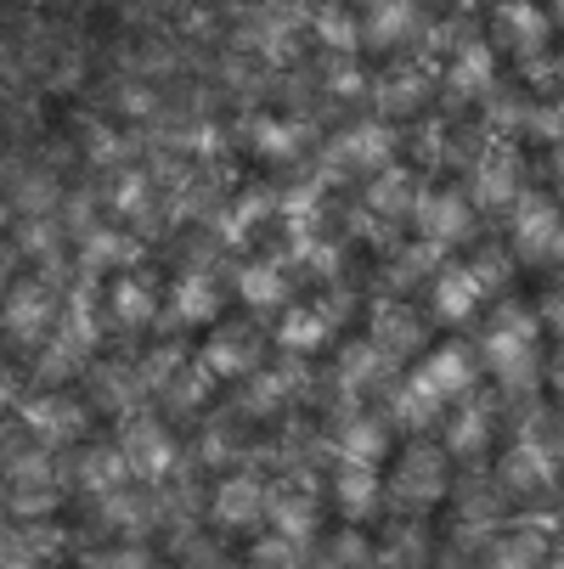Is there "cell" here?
Masks as SVG:
<instances>
[{"instance_id": "obj_22", "label": "cell", "mask_w": 564, "mask_h": 569, "mask_svg": "<svg viewBox=\"0 0 564 569\" xmlns=\"http://www.w3.org/2000/svg\"><path fill=\"white\" fill-rule=\"evenodd\" d=\"M497 91V57L492 46H457L452 51V68H446V102H479V97H492Z\"/></svg>"}, {"instance_id": "obj_24", "label": "cell", "mask_w": 564, "mask_h": 569, "mask_svg": "<svg viewBox=\"0 0 564 569\" xmlns=\"http://www.w3.org/2000/svg\"><path fill=\"white\" fill-rule=\"evenodd\" d=\"M73 266L79 277H108V271H130L136 266V242L113 226H91V231H79L73 242Z\"/></svg>"}, {"instance_id": "obj_14", "label": "cell", "mask_w": 564, "mask_h": 569, "mask_svg": "<svg viewBox=\"0 0 564 569\" xmlns=\"http://www.w3.org/2000/svg\"><path fill=\"white\" fill-rule=\"evenodd\" d=\"M23 429L40 446H68V440H79V429H86V406L68 400L62 389H46V395L23 400Z\"/></svg>"}, {"instance_id": "obj_47", "label": "cell", "mask_w": 564, "mask_h": 569, "mask_svg": "<svg viewBox=\"0 0 564 569\" xmlns=\"http://www.w3.org/2000/svg\"><path fill=\"white\" fill-rule=\"evenodd\" d=\"M152 108H158V102H152L147 86H125V91H119V113H125V119H147Z\"/></svg>"}, {"instance_id": "obj_21", "label": "cell", "mask_w": 564, "mask_h": 569, "mask_svg": "<svg viewBox=\"0 0 564 569\" xmlns=\"http://www.w3.org/2000/svg\"><path fill=\"white\" fill-rule=\"evenodd\" d=\"M367 339L400 367L407 356L424 350V321H418V310H413L407 299H384V305L373 310V333H367Z\"/></svg>"}, {"instance_id": "obj_9", "label": "cell", "mask_w": 564, "mask_h": 569, "mask_svg": "<svg viewBox=\"0 0 564 569\" xmlns=\"http://www.w3.org/2000/svg\"><path fill=\"white\" fill-rule=\"evenodd\" d=\"M266 502H271L266 479L249 473V468H231V473L215 479L204 513H209L215 530H255V525H266Z\"/></svg>"}, {"instance_id": "obj_7", "label": "cell", "mask_w": 564, "mask_h": 569, "mask_svg": "<svg viewBox=\"0 0 564 569\" xmlns=\"http://www.w3.org/2000/svg\"><path fill=\"white\" fill-rule=\"evenodd\" d=\"M220 305H226V293H220V282L204 271V266H187L176 282H170V293H165V305H158V328L165 333H192V328H215L220 321Z\"/></svg>"}, {"instance_id": "obj_33", "label": "cell", "mask_w": 564, "mask_h": 569, "mask_svg": "<svg viewBox=\"0 0 564 569\" xmlns=\"http://www.w3.org/2000/svg\"><path fill=\"white\" fill-rule=\"evenodd\" d=\"M158 400H165L170 406V412H181V418H192V412H204V406H209V395H215V378L204 372V361H181L165 383H158L152 389Z\"/></svg>"}, {"instance_id": "obj_52", "label": "cell", "mask_w": 564, "mask_h": 569, "mask_svg": "<svg viewBox=\"0 0 564 569\" xmlns=\"http://www.w3.org/2000/svg\"><path fill=\"white\" fill-rule=\"evenodd\" d=\"M553 23L564 29V0H553Z\"/></svg>"}, {"instance_id": "obj_17", "label": "cell", "mask_w": 564, "mask_h": 569, "mask_svg": "<svg viewBox=\"0 0 564 569\" xmlns=\"http://www.w3.org/2000/svg\"><path fill=\"white\" fill-rule=\"evenodd\" d=\"M395 378V361L367 339V345H345L339 350V367H334V389L345 395V406H362V395L384 389Z\"/></svg>"}, {"instance_id": "obj_37", "label": "cell", "mask_w": 564, "mask_h": 569, "mask_svg": "<svg viewBox=\"0 0 564 569\" xmlns=\"http://www.w3.org/2000/svg\"><path fill=\"white\" fill-rule=\"evenodd\" d=\"M18 254L34 260L40 271L62 260V220L57 214H40V220H23L18 226Z\"/></svg>"}, {"instance_id": "obj_16", "label": "cell", "mask_w": 564, "mask_h": 569, "mask_svg": "<svg viewBox=\"0 0 564 569\" xmlns=\"http://www.w3.org/2000/svg\"><path fill=\"white\" fill-rule=\"evenodd\" d=\"M334 508L345 525H373L384 508V473L367 462H339L334 468Z\"/></svg>"}, {"instance_id": "obj_19", "label": "cell", "mask_w": 564, "mask_h": 569, "mask_svg": "<svg viewBox=\"0 0 564 569\" xmlns=\"http://www.w3.org/2000/svg\"><path fill=\"white\" fill-rule=\"evenodd\" d=\"M384 451H389V423L373 418V412H362V406H345L339 423H334V457H339V462H367V468H378Z\"/></svg>"}, {"instance_id": "obj_11", "label": "cell", "mask_w": 564, "mask_h": 569, "mask_svg": "<svg viewBox=\"0 0 564 569\" xmlns=\"http://www.w3.org/2000/svg\"><path fill=\"white\" fill-rule=\"evenodd\" d=\"M384 164H395V130H389L384 119L350 124V130H339L334 147H328V170H334V176H373V170H384Z\"/></svg>"}, {"instance_id": "obj_6", "label": "cell", "mask_w": 564, "mask_h": 569, "mask_svg": "<svg viewBox=\"0 0 564 569\" xmlns=\"http://www.w3.org/2000/svg\"><path fill=\"white\" fill-rule=\"evenodd\" d=\"M418 226L424 242H435V249H463V242H474V198L457 192V187H418V203L407 214Z\"/></svg>"}, {"instance_id": "obj_49", "label": "cell", "mask_w": 564, "mask_h": 569, "mask_svg": "<svg viewBox=\"0 0 564 569\" xmlns=\"http://www.w3.org/2000/svg\"><path fill=\"white\" fill-rule=\"evenodd\" d=\"M547 383H553V395L564 400V350L553 356V367H547Z\"/></svg>"}, {"instance_id": "obj_23", "label": "cell", "mask_w": 564, "mask_h": 569, "mask_svg": "<svg viewBox=\"0 0 564 569\" xmlns=\"http://www.w3.org/2000/svg\"><path fill=\"white\" fill-rule=\"evenodd\" d=\"M328 333H334V316H328V305H283L277 310V350L283 356H316L321 345H328Z\"/></svg>"}, {"instance_id": "obj_39", "label": "cell", "mask_w": 564, "mask_h": 569, "mask_svg": "<svg viewBox=\"0 0 564 569\" xmlns=\"http://www.w3.org/2000/svg\"><path fill=\"white\" fill-rule=\"evenodd\" d=\"M249 147L260 158H271V164H288V158H299V124H288V119H255L249 124Z\"/></svg>"}, {"instance_id": "obj_44", "label": "cell", "mask_w": 564, "mask_h": 569, "mask_svg": "<svg viewBox=\"0 0 564 569\" xmlns=\"http://www.w3.org/2000/svg\"><path fill=\"white\" fill-rule=\"evenodd\" d=\"M86 569H170V563H158L141 541H119V547H108V552H91Z\"/></svg>"}, {"instance_id": "obj_40", "label": "cell", "mask_w": 564, "mask_h": 569, "mask_svg": "<svg viewBox=\"0 0 564 569\" xmlns=\"http://www.w3.org/2000/svg\"><path fill=\"white\" fill-rule=\"evenodd\" d=\"M373 97H378V108H384V113H413V108L424 102V73L395 68L389 79H378V86H373Z\"/></svg>"}, {"instance_id": "obj_8", "label": "cell", "mask_w": 564, "mask_h": 569, "mask_svg": "<svg viewBox=\"0 0 564 569\" xmlns=\"http://www.w3.org/2000/svg\"><path fill=\"white\" fill-rule=\"evenodd\" d=\"M119 451L130 462V479H141V485H165L181 468V446H176V435L158 418H125Z\"/></svg>"}, {"instance_id": "obj_46", "label": "cell", "mask_w": 564, "mask_h": 569, "mask_svg": "<svg viewBox=\"0 0 564 569\" xmlns=\"http://www.w3.org/2000/svg\"><path fill=\"white\" fill-rule=\"evenodd\" d=\"M536 321H542V333H553V339H558V350H564V282L542 293V305H536Z\"/></svg>"}, {"instance_id": "obj_45", "label": "cell", "mask_w": 564, "mask_h": 569, "mask_svg": "<svg viewBox=\"0 0 564 569\" xmlns=\"http://www.w3.org/2000/svg\"><path fill=\"white\" fill-rule=\"evenodd\" d=\"M198 462H209V468H231V462H237V435H231L226 423H209L204 440H198Z\"/></svg>"}, {"instance_id": "obj_13", "label": "cell", "mask_w": 564, "mask_h": 569, "mask_svg": "<svg viewBox=\"0 0 564 569\" xmlns=\"http://www.w3.org/2000/svg\"><path fill=\"white\" fill-rule=\"evenodd\" d=\"M413 378H418L441 406H452L457 395H468V389H474L479 361H474V350H468V345H435V350H418Z\"/></svg>"}, {"instance_id": "obj_27", "label": "cell", "mask_w": 564, "mask_h": 569, "mask_svg": "<svg viewBox=\"0 0 564 569\" xmlns=\"http://www.w3.org/2000/svg\"><path fill=\"white\" fill-rule=\"evenodd\" d=\"M547 541L536 530H492L474 547V569H542Z\"/></svg>"}, {"instance_id": "obj_30", "label": "cell", "mask_w": 564, "mask_h": 569, "mask_svg": "<svg viewBox=\"0 0 564 569\" xmlns=\"http://www.w3.org/2000/svg\"><path fill=\"white\" fill-rule=\"evenodd\" d=\"M198 361H204V372H209L215 383H220V378H249V372L260 367V345H255V333H226V328H215Z\"/></svg>"}, {"instance_id": "obj_48", "label": "cell", "mask_w": 564, "mask_h": 569, "mask_svg": "<svg viewBox=\"0 0 564 569\" xmlns=\"http://www.w3.org/2000/svg\"><path fill=\"white\" fill-rule=\"evenodd\" d=\"M547 181H553V192H547V198H553V203L564 209V141H558V147L547 152Z\"/></svg>"}, {"instance_id": "obj_41", "label": "cell", "mask_w": 564, "mask_h": 569, "mask_svg": "<svg viewBox=\"0 0 564 569\" xmlns=\"http://www.w3.org/2000/svg\"><path fill=\"white\" fill-rule=\"evenodd\" d=\"M321 558H328L334 569H373V541L362 525H345L328 547H321Z\"/></svg>"}, {"instance_id": "obj_12", "label": "cell", "mask_w": 564, "mask_h": 569, "mask_svg": "<svg viewBox=\"0 0 564 569\" xmlns=\"http://www.w3.org/2000/svg\"><path fill=\"white\" fill-rule=\"evenodd\" d=\"M468 198H474V209L486 203V209H508L520 192H525V164H520V152H514V141H492L486 152L474 158V176H468Z\"/></svg>"}, {"instance_id": "obj_42", "label": "cell", "mask_w": 564, "mask_h": 569, "mask_svg": "<svg viewBox=\"0 0 564 569\" xmlns=\"http://www.w3.org/2000/svg\"><path fill=\"white\" fill-rule=\"evenodd\" d=\"M520 130H525L531 141L558 147V141H564V102H531V108H520Z\"/></svg>"}, {"instance_id": "obj_1", "label": "cell", "mask_w": 564, "mask_h": 569, "mask_svg": "<svg viewBox=\"0 0 564 569\" xmlns=\"http://www.w3.org/2000/svg\"><path fill=\"white\" fill-rule=\"evenodd\" d=\"M479 367L492 372V383L503 395H531L542 383V321L520 305H503L492 316L486 339H479Z\"/></svg>"}, {"instance_id": "obj_10", "label": "cell", "mask_w": 564, "mask_h": 569, "mask_svg": "<svg viewBox=\"0 0 564 569\" xmlns=\"http://www.w3.org/2000/svg\"><path fill=\"white\" fill-rule=\"evenodd\" d=\"M558 479H564L558 451H553L547 440H536V435L514 440V446L503 451V462H497V485H503V497H542V491H553Z\"/></svg>"}, {"instance_id": "obj_28", "label": "cell", "mask_w": 564, "mask_h": 569, "mask_svg": "<svg viewBox=\"0 0 564 569\" xmlns=\"http://www.w3.org/2000/svg\"><path fill=\"white\" fill-rule=\"evenodd\" d=\"M231 288H237V299H244L255 316L283 310V305H288V293H294V288H288V266H283V260H271V254H266V260H249L244 271H237V282H231Z\"/></svg>"}, {"instance_id": "obj_26", "label": "cell", "mask_w": 564, "mask_h": 569, "mask_svg": "<svg viewBox=\"0 0 564 569\" xmlns=\"http://www.w3.org/2000/svg\"><path fill=\"white\" fill-rule=\"evenodd\" d=\"M68 485L86 491V497H108V491H119V485H130V462H125L119 446H86L68 462Z\"/></svg>"}, {"instance_id": "obj_38", "label": "cell", "mask_w": 564, "mask_h": 569, "mask_svg": "<svg viewBox=\"0 0 564 569\" xmlns=\"http://www.w3.org/2000/svg\"><path fill=\"white\" fill-rule=\"evenodd\" d=\"M12 203H18V214H23V220H40V214H57L62 187H57V176H51V170H29V176H18Z\"/></svg>"}, {"instance_id": "obj_53", "label": "cell", "mask_w": 564, "mask_h": 569, "mask_svg": "<svg viewBox=\"0 0 564 569\" xmlns=\"http://www.w3.org/2000/svg\"><path fill=\"white\" fill-rule=\"evenodd\" d=\"M362 7H378V0H362Z\"/></svg>"}, {"instance_id": "obj_5", "label": "cell", "mask_w": 564, "mask_h": 569, "mask_svg": "<svg viewBox=\"0 0 564 569\" xmlns=\"http://www.w3.org/2000/svg\"><path fill=\"white\" fill-rule=\"evenodd\" d=\"M57 316H62V293L46 282V271L18 282L7 299H0V328H7V339H18V345H46L57 333Z\"/></svg>"}, {"instance_id": "obj_15", "label": "cell", "mask_w": 564, "mask_h": 569, "mask_svg": "<svg viewBox=\"0 0 564 569\" xmlns=\"http://www.w3.org/2000/svg\"><path fill=\"white\" fill-rule=\"evenodd\" d=\"M158 305H165V293L152 288V277L147 271H119L113 277V288H108V321H119L125 333H147V328H158Z\"/></svg>"}, {"instance_id": "obj_43", "label": "cell", "mask_w": 564, "mask_h": 569, "mask_svg": "<svg viewBox=\"0 0 564 569\" xmlns=\"http://www.w3.org/2000/svg\"><path fill=\"white\" fill-rule=\"evenodd\" d=\"M316 40L328 46L334 57H350V51L362 46V23H356L350 12H321V18H316Z\"/></svg>"}, {"instance_id": "obj_34", "label": "cell", "mask_w": 564, "mask_h": 569, "mask_svg": "<svg viewBox=\"0 0 564 569\" xmlns=\"http://www.w3.org/2000/svg\"><path fill=\"white\" fill-rule=\"evenodd\" d=\"M373 18L362 23V34L373 46H407V34L418 29V0H378V7H367Z\"/></svg>"}, {"instance_id": "obj_29", "label": "cell", "mask_w": 564, "mask_h": 569, "mask_svg": "<svg viewBox=\"0 0 564 569\" xmlns=\"http://www.w3.org/2000/svg\"><path fill=\"white\" fill-rule=\"evenodd\" d=\"M97 513H102V525H108L119 541H136V536H147V530L158 525V497H147V491H130V485H119V491L97 497Z\"/></svg>"}, {"instance_id": "obj_25", "label": "cell", "mask_w": 564, "mask_h": 569, "mask_svg": "<svg viewBox=\"0 0 564 569\" xmlns=\"http://www.w3.org/2000/svg\"><path fill=\"white\" fill-rule=\"evenodd\" d=\"M373 569H435V547L424 513H407L384 541H373Z\"/></svg>"}, {"instance_id": "obj_36", "label": "cell", "mask_w": 564, "mask_h": 569, "mask_svg": "<svg viewBox=\"0 0 564 569\" xmlns=\"http://www.w3.org/2000/svg\"><path fill=\"white\" fill-rule=\"evenodd\" d=\"M152 170H119L113 176V192H108V209L119 214V220H141V214H152Z\"/></svg>"}, {"instance_id": "obj_2", "label": "cell", "mask_w": 564, "mask_h": 569, "mask_svg": "<svg viewBox=\"0 0 564 569\" xmlns=\"http://www.w3.org/2000/svg\"><path fill=\"white\" fill-rule=\"evenodd\" d=\"M508 254L520 266H558L564 260V209L547 192H520L508 203Z\"/></svg>"}, {"instance_id": "obj_50", "label": "cell", "mask_w": 564, "mask_h": 569, "mask_svg": "<svg viewBox=\"0 0 564 569\" xmlns=\"http://www.w3.org/2000/svg\"><path fill=\"white\" fill-rule=\"evenodd\" d=\"M542 569H564V547H558V552H547V558H542Z\"/></svg>"}, {"instance_id": "obj_3", "label": "cell", "mask_w": 564, "mask_h": 569, "mask_svg": "<svg viewBox=\"0 0 564 569\" xmlns=\"http://www.w3.org/2000/svg\"><path fill=\"white\" fill-rule=\"evenodd\" d=\"M384 497H395V508H407V513H429L452 497V457L441 446H407L400 451V462L389 468L384 479Z\"/></svg>"}, {"instance_id": "obj_51", "label": "cell", "mask_w": 564, "mask_h": 569, "mask_svg": "<svg viewBox=\"0 0 564 569\" xmlns=\"http://www.w3.org/2000/svg\"><path fill=\"white\" fill-rule=\"evenodd\" d=\"M12 400V383H7V372H0V406H7Z\"/></svg>"}, {"instance_id": "obj_4", "label": "cell", "mask_w": 564, "mask_h": 569, "mask_svg": "<svg viewBox=\"0 0 564 569\" xmlns=\"http://www.w3.org/2000/svg\"><path fill=\"white\" fill-rule=\"evenodd\" d=\"M441 435H446L441 451H446L452 462L479 468V462L492 457V446H497V400L479 395V389L457 395V400L446 406V418H441Z\"/></svg>"}, {"instance_id": "obj_35", "label": "cell", "mask_w": 564, "mask_h": 569, "mask_svg": "<svg viewBox=\"0 0 564 569\" xmlns=\"http://www.w3.org/2000/svg\"><path fill=\"white\" fill-rule=\"evenodd\" d=\"M7 491H57V457L51 446H23L18 457H7Z\"/></svg>"}, {"instance_id": "obj_18", "label": "cell", "mask_w": 564, "mask_h": 569, "mask_svg": "<svg viewBox=\"0 0 564 569\" xmlns=\"http://www.w3.org/2000/svg\"><path fill=\"white\" fill-rule=\"evenodd\" d=\"M486 299L492 293L479 288V277L468 266H441L429 277V310H435V321H452V328H457V321H474Z\"/></svg>"}, {"instance_id": "obj_31", "label": "cell", "mask_w": 564, "mask_h": 569, "mask_svg": "<svg viewBox=\"0 0 564 569\" xmlns=\"http://www.w3.org/2000/svg\"><path fill=\"white\" fill-rule=\"evenodd\" d=\"M497 29H503V40L520 57H536L542 40H547V29H553V18L536 7V0H503V7H497Z\"/></svg>"}, {"instance_id": "obj_32", "label": "cell", "mask_w": 564, "mask_h": 569, "mask_svg": "<svg viewBox=\"0 0 564 569\" xmlns=\"http://www.w3.org/2000/svg\"><path fill=\"white\" fill-rule=\"evenodd\" d=\"M266 519H271V530L288 536L294 547H310V541H316V497H310V491H271Z\"/></svg>"}, {"instance_id": "obj_20", "label": "cell", "mask_w": 564, "mask_h": 569, "mask_svg": "<svg viewBox=\"0 0 564 569\" xmlns=\"http://www.w3.org/2000/svg\"><path fill=\"white\" fill-rule=\"evenodd\" d=\"M413 203H418V176L400 170V164L373 170L367 187H362V209H367L373 220H384V226H400V220L413 214Z\"/></svg>"}]
</instances>
